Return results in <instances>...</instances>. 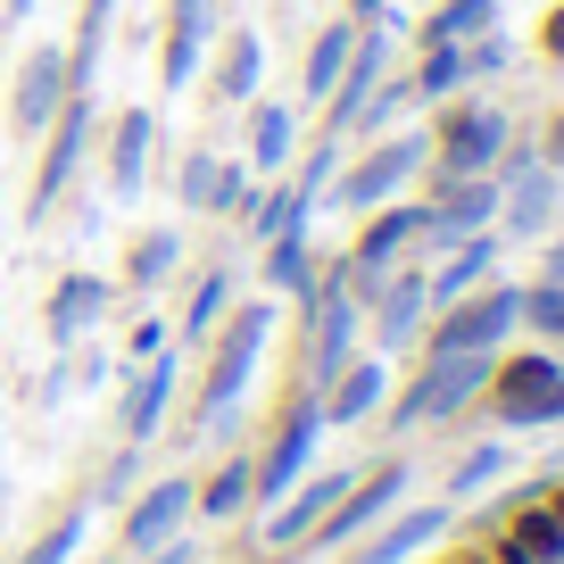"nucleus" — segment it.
I'll use <instances>...</instances> for the list:
<instances>
[{"mask_svg":"<svg viewBox=\"0 0 564 564\" xmlns=\"http://www.w3.org/2000/svg\"><path fill=\"white\" fill-rule=\"evenodd\" d=\"M258 166L249 159H216V183H208V208L199 216H249V199H258Z\"/></svg>","mask_w":564,"mask_h":564,"instance_id":"473e14b6","label":"nucleus"},{"mask_svg":"<svg viewBox=\"0 0 564 564\" xmlns=\"http://www.w3.org/2000/svg\"><path fill=\"white\" fill-rule=\"evenodd\" d=\"M108 18H117V0H84V18H75V42H67V84H75V91H91V84H100Z\"/></svg>","mask_w":564,"mask_h":564,"instance_id":"cd10ccee","label":"nucleus"},{"mask_svg":"<svg viewBox=\"0 0 564 564\" xmlns=\"http://www.w3.org/2000/svg\"><path fill=\"white\" fill-rule=\"evenodd\" d=\"M349 481H357V465H316V474H300L291 490L274 498V507H265V523H258V531H265V547H300L307 531L333 514V498L349 490Z\"/></svg>","mask_w":564,"mask_h":564,"instance_id":"f8f14e48","label":"nucleus"},{"mask_svg":"<svg viewBox=\"0 0 564 564\" xmlns=\"http://www.w3.org/2000/svg\"><path fill=\"white\" fill-rule=\"evenodd\" d=\"M208 183H216V150H183L175 159V208H208Z\"/></svg>","mask_w":564,"mask_h":564,"instance_id":"e433bc0d","label":"nucleus"},{"mask_svg":"<svg viewBox=\"0 0 564 564\" xmlns=\"http://www.w3.org/2000/svg\"><path fill=\"white\" fill-rule=\"evenodd\" d=\"M390 406V357L382 349H357L349 366L324 382V423L333 432H357V423H373Z\"/></svg>","mask_w":564,"mask_h":564,"instance_id":"2eb2a0df","label":"nucleus"},{"mask_svg":"<svg viewBox=\"0 0 564 564\" xmlns=\"http://www.w3.org/2000/svg\"><path fill=\"white\" fill-rule=\"evenodd\" d=\"M183 523H192V474L150 481V490L124 507V556H150V547L183 540Z\"/></svg>","mask_w":564,"mask_h":564,"instance_id":"f3484780","label":"nucleus"},{"mask_svg":"<svg viewBox=\"0 0 564 564\" xmlns=\"http://www.w3.org/2000/svg\"><path fill=\"white\" fill-rule=\"evenodd\" d=\"M390 67H399V42H390V18L357 25V42H349V67H340L333 100H324V133H333V141H357V117H366L373 84H382Z\"/></svg>","mask_w":564,"mask_h":564,"instance_id":"0eeeda50","label":"nucleus"},{"mask_svg":"<svg viewBox=\"0 0 564 564\" xmlns=\"http://www.w3.org/2000/svg\"><path fill=\"white\" fill-rule=\"evenodd\" d=\"M498 432H547V423H564V382H547L540 399H514V406H490Z\"/></svg>","mask_w":564,"mask_h":564,"instance_id":"c9c22d12","label":"nucleus"},{"mask_svg":"<svg viewBox=\"0 0 564 564\" xmlns=\"http://www.w3.org/2000/svg\"><path fill=\"white\" fill-rule=\"evenodd\" d=\"M141 564H208V556H199L192 540H166V547H150V556H141Z\"/></svg>","mask_w":564,"mask_h":564,"instance_id":"37998d69","label":"nucleus"},{"mask_svg":"<svg viewBox=\"0 0 564 564\" xmlns=\"http://www.w3.org/2000/svg\"><path fill=\"white\" fill-rule=\"evenodd\" d=\"M498 225H481V232H465V241H448L441 258L423 265V291H432V307H448V300H465V291H481V282L498 274Z\"/></svg>","mask_w":564,"mask_h":564,"instance_id":"6ab92c4d","label":"nucleus"},{"mask_svg":"<svg viewBox=\"0 0 564 564\" xmlns=\"http://www.w3.org/2000/svg\"><path fill=\"white\" fill-rule=\"evenodd\" d=\"M216 108H249L265 91V42L249 34V25H232V34H216Z\"/></svg>","mask_w":564,"mask_h":564,"instance_id":"4be33fe9","label":"nucleus"},{"mask_svg":"<svg viewBox=\"0 0 564 564\" xmlns=\"http://www.w3.org/2000/svg\"><path fill=\"white\" fill-rule=\"evenodd\" d=\"M150 150H159V108H117V124H108V192L117 199L150 183Z\"/></svg>","mask_w":564,"mask_h":564,"instance_id":"412c9836","label":"nucleus"},{"mask_svg":"<svg viewBox=\"0 0 564 564\" xmlns=\"http://www.w3.org/2000/svg\"><path fill=\"white\" fill-rule=\"evenodd\" d=\"M340 18H357V25H373V18H390V0H340Z\"/></svg>","mask_w":564,"mask_h":564,"instance_id":"c03bdc74","label":"nucleus"},{"mask_svg":"<svg viewBox=\"0 0 564 564\" xmlns=\"http://www.w3.org/2000/svg\"><path fill=\"white\" fill-rule=\"evenodd\" d=\"M399 498H406V457H382V465H366V474H357L349 490L333 498V514H324V523L307 531L300 547H307V556H340V547H357V540H366V531L382 523L390 507H399Z\"/></svg>","mask_w":564,"mask_h":564,"instance_id":"423d86ee","label":"nucleus"},{"mask_svg":"<svg viewBox=\"0 0 564 564\" xmlns=\"http://www.w3.org/2000/svg\"><path fill=\"white\" fill-rule=\"evenodd\" d=\"M34 18V0H0V25H25Z\"/></svg>","mask_w":564,"mask_h":564,"instance_id":"49530a36","label":"nucleus"},{"mask_svg":"<svg viewBox=\"0 0 564 564\" xmlns=\"http://www.w3.org/2000/svg\"><path fill=\"white\" fill-rule=\"evenodd\" d=\"M498 514H507L498 531H514V540H523V547H531L540 564H564V523H556V514L540 507V490H523L514 507H498Z\"/></svg>","mask_w":564,"mask_h":564,"instance_id":"c85d7f7f","label":"nucleus"},{"mask_svg":"<svg viewBox=\"0 0 564 564\" xmlns=\"http://www.w3.org/2000/svg\"><path fill=\"white\" fill-rule=\"evenodd\" d=\"M481 547H490V564H540V556H531L523 540H514V531H498V523L481 531Z\"/></svg>","mask_w":564,"mask_h":564,"instance_id":"a19ab883","label":"nucleus"},{"mask_svg":"<svg viewBox=\"0 0 564 564\" xmlns=\"http://www.w3.org/2000/svg\"><path fill=\"white\" fill-rule=\"evenodd\" d=\"M183 258H192V249H183V232L175 225H150L133 241V258H124V282H133V291H166V282L183 274Z\"/></svg>","mask_w":564,"mask_h":564,"instance_id":"bb28decb","label":"nucleus"},{"mask_svg":"<svg viewBox=\"0 0 564 564\" xmlns=\"http://www.w3.org/2000/svg\"><path fill=\"white\" fill-rule=\"evenodd\" d=\"M349 42H357V18H333L316 25V42L300 51V108H324L340 84V67H349Z\"/></svg>","mask_w":564,"mask_h":564,"instance_id":"393cba45","label":"nucleus"},{"mask_svg":"<svg viewBox=\"0 0 564 564\" xmlns=\"http://www.w3.org/2000/svg\"><path fill=\"white\" fill-rule=\"evenodd\" d=\"M423 166H432V133H423V124L366 133V141H357V159H340L324 208L366 216V208H382V199H406V192H423Z\"/></svg>","mask_w":564,"mask_h":564,"instance_id":"f03ea898","label":"nucleus"},{"mask_svg":"<svg viewBox=\"0 0 564 564\" xmlns=\"http://www.w3.org/2000/svg\"><path fill=\"white\" fill-rule=\"evenodd\" d=\"M258 514V448H225L208 481H192V523H241Z\"/></svg>","mask_w":564,"mask_h":564,"instance_id":"aec40b11","label":"nucleus"},{"mask_svg":"<svg viewBox=\"0 0 564 564\" xmlns=\"http://www.w3.org/2000/svg\"><path fill=\"white\" fill-rule=\"evenodd\" d=\"M523 333L564 349V282H523Z\"/></svg>","mask_w":564,"mask_h":564,"instance_id":"72a5a7b5","label":"nucleus"},{"mask_svg":"<svg viewBox=\"0 0 564 564\" xmlns=\"http://www.w3.org/2000/svg\"><path fill=\"white\" fill-rule=\"evenodd\" d=\"M406 84H415V100H423V108L457 100V91H465V42H448V34H415V51H406Z\"/></svg>","mask_w":564,"mask_h":564,"instance_id":"5701e85b","label":"nucleus"},{"mask_svg":"<svg viewBox=\"0 0 564 564\" xmlns=\"http://www.w3.org/2000/svg\"><path fill=\"white\" fill-rule=\"evenodd\" d=\"M108 300H117V291H108L100 274H84V265H75V274H58L51 300H42V340H51V349H75L91 324H108Z\"/></svg>","mask_w":564,"mask_h":564,"instance_id":"a211bd4d","label":"nucleus"},{"mask_svg":"<svg viewBox=\"0 0 564 564\" xmlns=\"http://www.w3.org/2000/svg\"><path fill=\"white\" fill-rule=\"evenodd\" d=\"M423 133H432V166H423V175H490L498 150H507V133H514V117L490 100V91H457V100L432 108Z\"/></svg>","mask_w":564,"mask_h":564,"instance_id":"20e7f679","label":"nucleus"},{"mask_svg":"<svg viewBox=\"0 0 564 564\" xmlns=\"http://www.w3.org/2000/svg\"><path fill=\"white\" fill-rule=\"evenodd\" d=\"M84 531H91V514L84 507H67V514H51V531H42L34 547H25L18 564H75V547H84Z\"/></svg>","mask_w":564,"mask_h":564,"instance_id":"f704fd0d","label":"nucleus"},{"mask_svg":"<svg viewBox=\"0 0 564 564\" xmlns=\"http://www.w3.org/2000/svg\"><path fill=\"white\" fill-rule=\"evenodd\" d=\"M117 564H141V556H117Z\"/></svg>","mask_w":564,"mask_h":564,"instance_id":"09e8293b","label":"nucleus"},{"mask_svg":"<svg viewBox=\"0 0 564 564\" xmlns=\"http://www.w3.org/2000/svg\"><path fill=\"white\" fill-rule=\"evenodd\" d=\"M67 51L58 42H42V51H25L18 58V75H9V133L18 141H42L51 133V117L67 108Z\"/></svg>","mask_w":564,"mask_h":564,"instance_id":"1a4fd4ad","label":"nucleus"},{"mask_svg":"<svg viewBox=\"0 0 564 564\" xmlns=\"http://www.w3.org/2000/svg\"><path fill=\"white\" fill-rule=\"evenodd\" d=\"M507 465H514V448H507V441H481V448H465V457L448 465V490H441V498H448V507H457V498L490 490V481L507 474Z\"/></svg>","mask_w":564,"mask_h":564,"instance_id":"7c9ffc66","label":"nucleus"},{"mask_svg":"<svg viewBox=\"0 0 564 564\" xmlns=\"http://www.w3.org/2000/svg\"><path fill=\"white\" fill-rule=\"evenodd\" d=\"M216 0H166L159 9V84L166 91H192L208 75V51H216Z\"/></svg>","mask_w":564,"mask_h":564,"instance_id":"6e6552de","label":"nucleus"},{"mask_svg":"<svg viewBox=\"0 0 564 564\" xmlns=\"http://www.w3.org/2000/svg\"><path fill=\"white\" fill-rule=\"evenodd\" d=\"M448 523H457L448 498H423V507H406V498H399V507L357 540V564H415L432 540H448Z\"/></svg>","mask_w":564,"mask_h":564,"instance_id":"ddd939ff","label":"nucleus"},{"mask_svg":"<svg viewBox=\"0 0 564 564\" xmlns=\"http://www.w3.org/2000/svg\"><path fill=\"white\" fill-rule=\"evenodd\" d=\"M540 507H547V514L564 523V481H540Z\"/></svg>","mask_w":564,"mask_h":564,"instance_id":"a18cd8bd","label":"nucleus"},{"mask_svg":"<svg viewBox=\"0 0 564 564\" xmlns=\"http://www.w3.org/2000/svg\"><path fill=\"white\" fill-rule=\"evenodd\" d=\"M300 133H307V108L300 100H249L241 108V159L258 166V175H282V166L300 159Z\"/></svg>","mask_w":564,"mask_h":564,"instance_id":"dca6fc26","label":"nucleus"},{"mask_svg":"<svg viewBox=\"0 0 564 564\" xmlns=\"http://www.w3.org/2000/svg\"><path fill=\"white\" fill-rule=\"evenodd\" d=\"M166 340H175V324H166V316H133V324H124V357H133V366H141V357H159Z\"/></svg>","mask_w":564,"mask_h":564,"instance_id":"4c0bfd02","label":"nucleus"},{"mask_svg":"<svg viewBox=\"0 0 564 564\" xmlns=\"http://www.w3.org/2000/svg\"><path fill=\"white\" fill-rule=\"evenodd\" d=\"M514 333H523V282L490 274L481 291L432 307V324H423V357H498Z\"/></svg>","mask_w":564,"mask_h":564,"instance_id":"7ed1b4c3","label":"nucleus"},{"mask_svg":"<svg viewBox=\"0 0 564 564\" xmlns=\"http://www.w3.org/2000/svg\"><path fill=\"white\" fill-rule=\"evenodd\" d=\"M564 216V175L556 166H531V175H514L507 192H498V241H547Z\"/></svg>","mask_w":564,"mask_h":564,"instance_id":"4468645a","label":"nucleus"},{"mask_svg":"<svg viewBox=\"0 0 564 564\" xmlns=\"http://www.w3.org/2000/svg\"><path fill=\"white\" fill-rule=\"evenodd\" d=\"M531 141H540V159H547V166L564 175V100H556V108L540 117V133H531Z\"/></svg>","mask_w":564,"mask_h":564,"instance_id":"ea45409f","label":"nucleus"},{"mask_svg":"<svg viewBox=\"0 0 564 564\" xmlns=\"http://www.w3.org/2000/svg\"><path fill=\"white\" fill-rule=\"evenodd\" d=\"M91 117H100V100H91V91H67V108H58L51 133H42L34 183H25V225L58 216V199L75 192V175H84V159H91Z\"/></svg>","mask_w":564,"mask_h":564,"instance_id":"39448f33","label":"nucleus"},{"mask_svg":"<svg viewBox=\"0 0 564 564\" xmlns=\"http://www.w3.org/2000/svg\"><path fill=\"white\" fill-rule=\"evenodd\" d=\"M540 58H547V67H564V0H547V9H540Z\"/></svg>","mask_w":564,"mask_h":564,"instance_id":"58836bf2","label":"nucleus"},{"mask_svg":"<svg viewBox=\"0 0 564 564\" xmlns=\"http://www.w3.org/2000/svg\"><path fill=\"white\" fill-rule=\"evenodd\" d=\"M274 324H282L274 291L225 307V324H216V340H208V373H199V390H192V432H199V441H216V432L232 423L241 390L258 382V357H265V340H274Z\"/></svg>","mask_w":564,"mask_h":564,"instance_id":"f257e3e1","label":"nucleus"},{"mask_svg":"<svg viewBox=\"0 0 564 564\" xmlns=\"http://www.w3.org/2000/svg\"><path fill=\"white\" fill-rule=\"evenodd\" d=\"M498 9H507V0H432L415 34H448V42H474V34H490V25H498Z\"/></svg>","mask_w":564,"mask_h":564,"instance_id":"c756f323","label":"nucleus"},{"mask_svg":"<svg viewBox=\"0 0 564 564\" xmlns=\"http://www.w3.org/2000/svg\"><path fill=\"white\" fill-rule=\"evenodd\" d=\"M531 282H564V225L547 232V249H540V274H531Z\"/></svg>","mask_w":564,"mask_h":564,"instance_id":"79ce46f5","label":"nucleus"},{"mask_svg":"<svg viewBox=\"0 0 564 564\" xmlns=\"http://www.w3.org/2000/svg\"><path fill=\"white\" fill-rule=\"evenodd\" d=\"M514 58H523V42H514L507 25H490V34H474V42H465V91H490L498 75L514 67Z\"/></svg>","mask_w":564,"mask_h":564,"instance_id":"2f4dec72","label":"nucleus"},{"mask_svg":"<svg viewBox=\"0 0 564 564\" xmlns=\"http://www.w3.org/2000/svg\"><path fill=\"white\" fill-rule=\"evenodd\" d=\"M225 307H232V265H199L192 291H183V316H175V349H208Z\"/></svg>","mask_w":564,"mask_h":564,"instance_id":"b1692460","label":"nucleus"},{"mask_svg":"<svg viewBox=\"0 0 564 564\" xmlns=\"http://www.w3.org/2000/svg\"><path fill=\"white\" fill-rule=\"evenodd\" d=\"M175 390H183V349L166 340V349L141 357L133 382H124V406H117L124 448H150V441H159V423H166V406H175Z\"/></svg>","mask_w":564,"mask_h":564,"instance_id":"9b49d317","label":"nucleus"},{"mask_svg":"<svg viewBox=\"0 0 564 564\" xmlns=\"http://www.w3.org/2000/svg\"><path fill=\"white\" fill-rule=\"evenodd\" d=\"M340 564H357V556H340Z\"/></svg>","mask_w":564,"mask_h":564,"instance_id":"8fccbe9b","label":"nucleus"},{"mask_svg":"<svg viewBox=\"0 0 564 564\" xmlns=\"http://www.w3.org/2000/svg\"><path fill=\"white\" fill-rule=\"evenodd\" d=\"M448 564H490V547H457V556H448Z\"/></svg>","mask_w":564,"mask_h":564,"instance_id":"de8ad7c7","label":"nucleus"},{"mask_svg":"<svg viewBox=\"0 0 564 564\" xmlns=\"http://www.w3.org/2000/svg\"><path fill=\"white\" fill-rule=\"evenodd\" d=\"M540 9H547V0H540Z\"/></svg>","mask_w":564,"mask_h":564,"instance_id":"3c124183","label":"nucleus"},{"mask_svg":"<svg viewBox=\"0 0 564 564\" xmlns=\"http://www.w3.org/2000/svg\"><path fill=\"white\" fill-rule=\"evenodd\" d=\"M423 324H432V291H423V265L406 258L399 274L366 300V333H373L382 357H399V349H423Z\"/></svg>","mask_w":564,"mask_h":564,"instance_id":"9d476101","label":"nucleus"},{"mask_svg":"<svg viewBox=\"0 0 564 564\" xmlns=\"http://www.w3.org/2000/svg\"><path fill=\"white\" fill-rule=\"evenodd\" d=\"M258 274H265L274 300H300L307 282H316V232L291 225V232H274V241H258Z\"/></svg>","mask_w":564,"mask_h":564,"instance_id":"a878e982","label":"nucleus"}]
</instances>
